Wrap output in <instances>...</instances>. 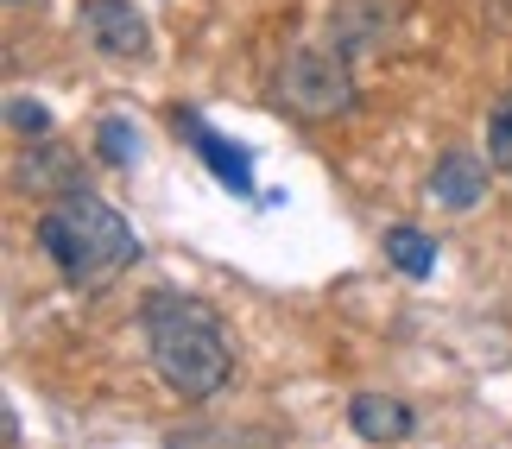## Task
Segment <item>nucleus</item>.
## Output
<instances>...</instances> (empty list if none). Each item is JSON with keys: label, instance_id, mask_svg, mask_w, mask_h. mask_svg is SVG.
Returning <instances> with one entry per match:
<instances>
[{"label": "nucleus", "instance_id": "obj_11", "mask_svg": "<svg viewBox=\"0 0 512 449\" xmlns=\"http://www.w3.org/2000/svg\"><path fill=\"white\" fill-rule=\"evenodd\" d=\"M487 159L494 171H512V89H500L487 108Z\"/></svg>", "mask_w": 512, "mask_h": 449}, {"label": "nucleus", "instance_id": "obj_5", "mask_svg": "<svg viewBox=\"0 0 512 449\" xmlns=\"http://www.w3.org/2000/svg\"><path fill=\"white\" fill-rule=\"evenodd\" d=\"M487 165H494V159H481V152H468V146L443 152L437 171H430V197H437L449 216H468V209H481V197H487Z\"/></svg>", "mask_w": 512, "mask_h": 449}, {"label": "nucleus", "instance_id": "obj_12", "mask_svg": "<svg viewBox=\"0 0 512 449\" xmlns=\"http://www.w3.org/2000/svg\"><path fill=\"white\" fill-rule=\"evenodd\" d=\"M7 121H13V133H51V114L26 102V95H7Z\"/></svg>", "mask_w": 512, "mask_h": 449}, {"label": "nucleus", "instance_id": "obj_8", "mask_svg": "<svg viewBox=\"0 0 512 449\" xmlns=\"http://www.w3.org/2000/svg\"><path fill=\"white\" fill-rule=\"evenodd\" d=\"M386 26H392V0H336V45L342 51L380 45Z\"/></svg>", "mask_w": 512, "mask_h": 449}, {"label": "nucleus", "instance_id": "obj_10", "mask_svg": "<svg viewBox=\"0 0 512 449\" xmlns=\"http://www.w3.org/2000/svg\"><path fill=\"white\" fill-rule=\"evenodd\" d=\"M95 146H102V165L127 171L133 159H140V127H133L127 114H108V121L95 127Z\"/></svg>", "mask_w": 512, "mask_h": 449}, {"label": "nucleus", "instance_id": "obj_6", "mask_svg": "<svg viewBox=\"0 0 512 449\" xmlns=\"http://www.w3.org/2000/svg\"><path fill=\"white\" fill-rule=\"evenodd\" d=\"M177 133L196 146V159L215 171V184H222V190H234V197H253V159H247L241 146H228L222 133H209L196 114H177Z\"/></svg>", "mask_w": 512, "mask_h": 449}, {"label": "nucleus", "instance_id": "obj_2", "mask_svg": "<svg viewBox=\"0 0 512 449\" xmlns=\"http://www.w3.org/2000/svg\"><path fill=\"white\" fill-rule=\"evenodd\" d=\"M38 253L64 272V285L76 291H102L108 279H121V272L140 260V234L121 209H108L102 197H89V190H57V203L38 216Z\"/></svg>", "mask_w": 512, "mask_h": 449}, {"label": "nucleus", "instance_id": "obj_4", "mask_svg": "<svg viewBox=\"0 0 512 449\" xmlns=\"http://www.w3.org/2000/svg\"><path fill=\"white\" fill-rule=\"evenodd\" d=\"M83 32L108 57H152V26L133 0H83Z\"/></svg>", "mask_w": 512, "mask_h": 449}, {"label": "nucleus", "instance_id": "obj_9", "mask_svg": "<svg viewBox=\"0 0 512 449\" xmlns=\"http://www.w3.org/2000/svg\"><path fill=\"white\" fill-rule=\"evenodd\" d=\"M386 260L405 272V279H430L437 272V241H430L424 228H386Z\"/></svg>", "mask_w": 512, "mask_h": 449}, {"label": "nucleus", "instance_id": "obj_7", "mask_svg": "<svg viewBox=\"0 0 512 449\" xmlns=\"http://www.w3.org/2000/svg\"><path fill=\"white\" fill-rule=\"evenodd\" d=\"M348 424H354V437H361V443H405L418 418H411L405 399L361 393V399H348Z\"/></svg>", "mask_w": 512, "mask_h": 449}, {"label": "nucleus", "instance_id": "obj_3", "mask_svg": "<svg viewBox=\"0 0 512 449\" xmlns=\"http://www.w3.org/2000/svg\"><path fill=\"white\" fill-rule=\"evenodd\" d=\"M354 70L342 45H298L279 70V102L298 114V121H342L354 114Z\"/></svg>", "mask_w": 512, "mask_h": 449}, {"label": "nucleus", "instance_id": "obj_1", "mask_svg": "<svg viewBox=\"0 0 512 449\" xmlns=\"http://www.w3.org/2000/svg\"><path fill=\"white\" fill-rule=\"evenodd\" d=\"M140 329H146V361L177 399H215L234 374V348H228V329L222 317L203 304V298H184V291H152L146 310H140Z\"/></svg>", "mask_w": 512, "mask_h": 449}, {"label": "nucleus", "instance_id": "obj_13", "mask_svg": "<svg viewBox=\"0 0 512 449\" xmlns=\"http://www.w3.org/2000/svg\"><path fill=\"white\" fill-rule=\"evenodd\" d=\"M13 7H19V0H13Z\"/></svg>", "mask_w": 512, "mask_h": 449}]
</instances>
